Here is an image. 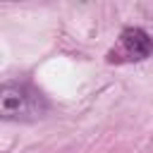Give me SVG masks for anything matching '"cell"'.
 Instances as JSON below:
<instances>
[{"mask_svg":"<svg viewBox=\"0 0 153 153\" xmlns=\"http://www.w3.org/2000/svg\"><path fill=\"white\" fill-rule=\"evenodd\" d=\"M48 110L45 98L29 84L10 81L0 91V115L10 122H31Z\"/></svg>","mask_w":153,"mask_h":153,"instance_id":"obj_1","label":"cell"},{"mask_svg":"<svg viewBox=\"0 0 153 153\" xmlns=\"http://www.w3.org/2000/svg\"><path fill=\"white\" fill-rule=\"evenodd\" d=\"M153 53V38L139 29V26H129L120 33L117 45L108 53V62H139L146 60Z\"/></svg>","mask_w":153,"mask_h":153,"instance_id":"obj_2","label":"cell"}]
</instances>
